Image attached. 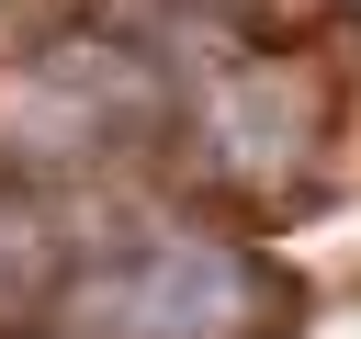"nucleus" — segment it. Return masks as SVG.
Segmentation results:
<instances>
[{"mask_svg":"<svg viewBox=\"0 0 361 339\" xmlns=\"http://www.w3.org/2000/svg\"><path fill=\"white\" fill-rule=\"evenodd\" d=\"M11 249H23V215H11V203H0V260H11Z\"/></svg>","mask_w":361,"mask_h":339,"instance_id":"obj_2","label":"nucleus"},{"mask_svg":"<svg viewBox=\"0 0 361 339\" xmlns=\"http://www.w3.org/2000/svg\"><path fill=\"white\" fill-rule=\"evenodd\" d=\"M68 328H79V339H259V328H271V282H259L248 249L147 237V249L79 271Z\"/></svg>","mask_w":361,"mask_h":339,"instance_id":"obj_1","label":"nucleus"}]
</instances>
